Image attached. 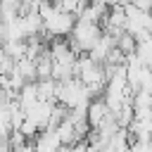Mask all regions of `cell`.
<instances>
[{"mask_svg":"<svg viewBox=\"0 0 152 152\" xmlns=\"http://www.w3.org/2000/svg\"><path fill=\"white\" fill-rule=\"evenodd\" d=\"M100 36H102L100 24L76 21V24H74V31L66 36V43H69V48H71L76 55H88V52L93 50V45L100 40Z\"/></svg>","mask_w":152,"mask_h":152,"instance_id":"6da1fadb","label":"cell"},{"mask_svg":"<svg viewBox=\"0 0 152 152\" xmlns=\"http://www.w3.org/2000/svg\"><path fill=\"white\" fill-rule=\"evenodd\" d=\"M74 24H76V17H74V14L55 10V12L43 21V33H45L50 40H52V38H66V36L74 31Z\"/></svg>","mask_w":152,"mask_h":152,"instance_id":"7a4b0ae2","label":"cell"},{"mask_svg":"<svg viewBox=\"0 0 152 152\" xmlns=\"http://www.w3.org/2000/svg\"><path fill=\"white\" fill-rule=\"evenodd\" d=\"M107 114H109V107L104 104L102 97H93V100L88 102V107H86V119H88V126H90V128H97V126L104 121Z\"/></svg>","mask_w":152,"mask_h":152,"instance_id":"3957f363","label":"cell"},{"mask_svg":"<svg viewBox=\"0 0 152 152\" xmlns=\"http://www.w3.org/2000/svg\"><path fill=\"white\" fill-rule=\"evenodd\" d=\"M17 104L26 112V109H31L36 102H38V93H36V83H24V88L17 93Z\"/></svg>","mask_w":152,"mask_h":152,"instance_id":"277c9868","label":"cell"},{"mask_svg":"<svg viewBox=\"0 0 152 152\" xmlns=\"http://www.w3.org/2000/svg\"><path fill=\"white\" fill-rule=\"evenodd\" d=\"M14 71H17L26 83H36V81H38V76H36V62L28 59V57L17 59V62H14Z\"/></svg>","mask_w":152,"mask_h":152,"instance_id":"5b68a950","label":"cell"},{"mask_svg":"<svg viewBox=\"0 0 152 152\" xmlns=\"http://www.w3.org/2000/svg\"><path fill=\"white\" fill-rule=\"evenodd\" d=\"M135 45H138V43H135V38H133L131 33H126V31H124L121 36H116V50H121L126 57L135 52Z\"/></svg>","mask_w":152,"mask_h":152,"instance_id":"8992f818","label":"cell"},{"mask_svg":"<svg viewBox=\"0 0 152 152\" xmlns=\"http://www.w3.org/2000/svg\"><path fill=\"white\" fill-rule=\"evenodd\" d=\"M12 69H14V59L0 50V76H7V74H12Z\"/></svg>","mask_w":152,"mask_h":152,"instance_id":"52a82bcc","label":"cell"},{"mask_svg":"<svg viewBox=\"0 0 152 152\" xmlns=\"http://www.w3.org/2000/svg\"><path fill=\"white\" fill-rule=\"evenodd\" d=\"M88 152H104V150H97V147H93V145H88Z\"/></svg>","mask_w":152,"mask_h":152,"instance_id":"ba28073f","label":"cell"},{"mask_svg":"<svg viewBox=\"0 0 152 152\" xmlns=\"http://www.w3.org/2000/svg\"><path fill=\"white\" fill-rule=\"evenodd\" d=\"M0 107H2V104H0Z\"/></svg>","mask_w":152,"mask_h":152,"instance_id":"9c48e42d","label":"cell"}]
</instances>
